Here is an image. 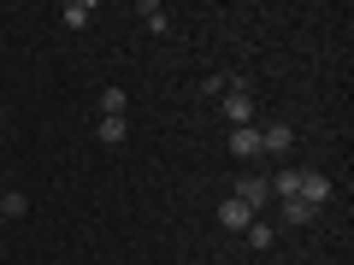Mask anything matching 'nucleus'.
<instances>
[{
	"label": "nucleus",
	"instance_id": "1",
	"mask_svg": "<svg viewBox=\"0 0 354 265\" xmlns=\"http://www.w3.org/2000/svg\"><path fill=\"white\" fill-rule=\"evenodd\" d=\"M218 112L230 118V130L254 124V95H248V83H242V77H230V88L218 95Z\"/></svg>",
	"mask_w": 354,
	"mask_h": 265
},
{
	"label": "nucleus",
	"instance_id": "2",
	"mask_svg": "<svg viewBox=\"0 0 354 265\" xmlns=\"http://www.w3.org/2000/svg\"><path fill=\"white\" fill-rule=\"evenodd\" d=\"M230 195H236V201L248 206V213L272 206V189H266V177H260V171H242V177H236V189H230Z\"/></svg>",
	"mask_w": 354,
	"mask_h": 265
},
{
	"label": "nucleus",
	"instance_id": "3",
	"mask_svg": "<svg viewBox=\"0 0 354 265\" xmlns=\"http://www.w3.org/2000/svg\"><path fill=\"white\" fill-rule=\"evenodd\" d=\"M295 201H307V206L319 213V206L330 201V177H325V171H301V177H295Z\"/></svg>",
	"mask_w": 354,
	"mask_h": 265
},
{
	"label": "nucleus",
	"instance_id": "4",
	"mask_svg": "<svg viewBox=\"0 0 354 265\" xmlns=\"http://www.w3.org/2000/svg\"><path fill=\"white\" fill-rule=\"evenodd\" d=\"M290 148H295L290 124H266V130H260V153H272V159H283Z\"/></svg>",
	"mask_w": 354,
	"mask_h": 265
},
{
	"label": "nucleus",
	"instance_id": "5",
	"mask_svg": "<svg viewBox=\"0 0 354 265\" xmlns=\"http://www.w3.org/2000/svg\"><path fill=\"white\" fill-rule=\"evenodd\" d=\"M230 153H236V159H260V130H254V124L230 130Z\"/></svg>",
	"mask_w": 354,
	"mask_h": 265
},
{
	"label": "nucleus",
	"instance_id": "6",
	"mask_svg": "<svg viewBox=\"0 0 354 265\" xmlns=\"http://www.w3.org/2000/svg\"><path fill=\"white\" fill-rule=\"evenodd\" d=\"M254 218H260V213H248V206H242V201H236V195H230V201H225V206H218V224H225V230H248V224H254Z\"/></svg>",
	"mask_w": 354,
	"mask_h": 265
},
{
	"label": "nucleus",
	"instance_id": "7",
	"mask_svg": "<svg viewBox=\"0 0 354 265\" xmlns=\"http://www.w3.org/2000/svg\"><path fill=\"white\" fill-rule=\"evenodd\" d=\"M88 18H95V0H65V6H59V24L65 30H83Z\"/></svg>",
	"mask_w": 354,
	"mask_h": 265
},
{
	"label": "nucleus",
	"instance_id": "8",
	"mask_svg": "<svg viewBox=\"0 0 354 265\" xmlns=\"http://www.w3.org/2000/svg\"><path fill=\"white\" fill-rule=\"evenodd\" d=\"M136 18H142V30H148V36H165V24H171L160 0H142V6H136Z\"/></svg>",
	"mask_w": 354,
	"mask_h": 265
},
{
	"label": "nucleus",
	"instance_id": "9",
	"mask_svg": "<svg viewBox=\"0 0 354 265\" xmlns=\"http://www.w3.org/2000/svg\"><path fill=\"white\" fill-rule=\"evenodd\" d=\"M124 106H130V95H124L118 83H106V88H101V118H124Z\"/></svg>",
	"mask_w": 354,
	"mask_h": 265
},
{
	"label": "nucleus",
	"instance_id": "10",
	"mask_svg": "<svg viewBox=\"0 0 354 265\" xmlns=\"http://www.w3.org/2000/svg\"><path fill=\"white\" fill-rule=\"evenodd\" d=\"M278 218H283V224H313V206H307V201H295V195H290V201H278Z\"/></svg>",
	"mask_w": 354,
	"mask_h": 265
},
{
	"label": "nucleus",
	"instance_id": "11",
	"mask_svg": "<svg viewBox=\"0 0 354 265\" xmlns=\"http://www.w3.org/2000/svg\"><path fill=\"white\" fill-rule=\"evenodd\" d=\"M272 242H278V224H266V218H254V224H248V248H272Z\"/></svg>",
	"mask_w": 354,
	"mask_h": 265
},
{
	"label": "nucleus",
	"instance_id": "12",
	"mask_svg": "<svg viewBox=\"0 0 354 265\" xmlns=\"http://www.w3.org/2000/svg\"><path fill=\"white\" fill-rule=\"evenodd\" d=\"M124 136H130L124 118H101V141H106V148H113V141H124Z\"/></svg>",
	"mask_w": 354,
	"mask_h": 265
},
{
	"label": "nucleus",
	"instance_id": "13",
	"mask_svg": "<svg viewBox=\"0 0 354 265\" xmlns=\"http://www.w3.org/2000/svg\"><path fill=\"white\" fill-rule=\"evenodd\" d=\"M225 88H230V77H201V88H195V95H201V101H218Z\"/></svg>",
	"mask_w": 354,
	"mask_h": 265
},
{
	"label": "nucleus",
	"instance_id": "14",
	"mask_svg": "<svg viewBox=\"0 0 354 265\" xmlns=\"http://www.w3.org/2000/svg\"><path fill=\"white\" fill-rule=\"evenodd\" d=\"M24 213H30V201H24V195H18V189L6 195V201H0V218H24Z\"/></svg>",
	"mask_w": 354,
	"mask_h": 265
},
{
	"label": "nucleus",
	"instance_id": "15",
	"mask_svg": "<svg viewBox=\"0 0 354 265\" xmlns=\"http://www.w3.org/2000/svg\"><path fill=\"white\" fill-rule=\"evenodd\" d=\"M0 141H6V118H0Z\"/></svg>",
	"mask_w": 354,
	"mask_h": 265
},
{
	"label": "nucleus",
	"instance_id": "16",
	"mask_svg": "<svg viewBox=\"0 0 354 265\" xmlns=\"http://www.w3.org/2000/svg\"><path fill=\"white\" fill-rule=\"evenodd\" d=\"M0 230H6V218H0Z\"/></svg>",
	"mask_w": 354,
	"mask_h": 265
}]
</instances>
